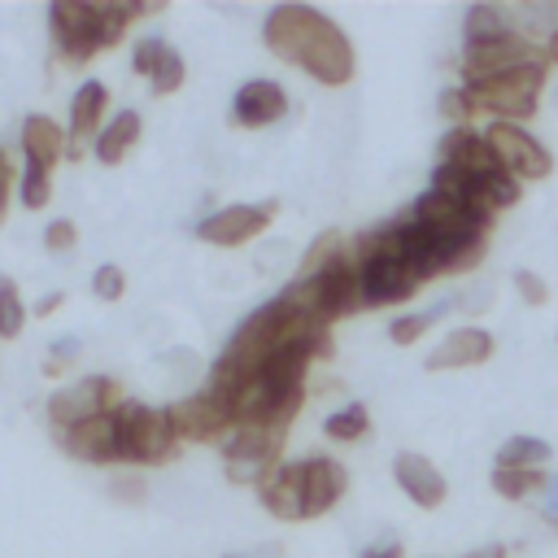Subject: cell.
I'll return each instance as SVG.
<instances>
[{
    "label": "cell",
    "instance_id": "1",
    "mask_svg": "<svg viewBox=\"0 0 558 558\" xmlns=\"http://www.w3.org/2000/svg\"><path fill=\"white\" fill-rule=\"evenodd\" d=\"M262 39L279 61L296 65L301 74H310L323 87H344L357 74V52H353L349 35L327 13L310 9V4L270 9L266 26H262Z\"/></svg>",
    "mask_w": 558,
    "mask_h": 558
},
{
    "label": "cell",
    "instance_id": "2",
    "mask_svg": "<svg viewBox=\"0 0 558 558\" xmlns=\"http://www.w3.org/2000/svg\"><path fill=\"white\" fill-rule=\"evenodd\" d=\"M410 222H418L445 253H449V275H466L484 262L488 253V231H493V218L475 214L471 205L445 196V192H423L410 209H405Z\"/></svg>",
    "mask_w": 558,
    "mask_h": 558
},
{
    "label": "cell",
    "instance_id": "3",
    "mask_svg": "<svg viewBox=\"0 0 558 558\" xmlns=\"http://www.w3.org/2000/svg\"><path fill=\"white\" fill-rule=\"evenodd\" d=\"M349 253L362 270V305H401L410 301L427 279L410 266V257L401 253V240L388 227H371L357 240H349Z\"/></svg>",
    "mask_w": 558,
    "mask_h": 558
},
{
    "label": "cell",
    "instance_id": "4",
    "mask_svg": "<svg viewBox=\"0 0 558 558\" xmlns=\"http://www.w3.org/2000/svg\"><path fill=\"white\" fill-rule=\"evenodd\" d=\"M279 296H288L292 305H301L305 314H314L323 327H336L340 318L366 310L362 305V270L353 262V253H336L314 279H292Z\"/></svg>",
    "mask_w": 558,
    "mask_h": 558
},
{
    "label": "cell",
    "instance_id": "5",
    "mask_svg": "<svg viewBox=\"0 0 558 558\" xmlns=\"http://www.w3.org/2000/svg\"><path fill=\"white\" fill-rule=\"evenodd\" d=\"M545 83H549V61L519 65V70H506V74H493V78H475V83H458V87H462V96L471 100L475 113H488L493 122L523 126L541 109Z\"/></svg>",
    "mask_w": 558,
    "mask_h": 558
},
{
    "label": "cell",
    "instance_id": "6",
    "mask_svg": "<svg viewBox=\"0 0 558 558\" xmlns=\"http://www.w3.org/2000/svg\"><path fill=\"white\" fill-rule=\"evenodd\" d=\"M118 453L131 466H166L179 458V436L170 427L166 405L122 401L118 405Z\"/></svg>",
    "mask_w": 558,
    "mask_h": 558
},
{
    "label": "cell",
    "instance_id": "7",
    "mask_svg": "<svg viewBox=\"0 0 558 558\" xmlns=\"http://www.w3.org/2000/svg\"><path fill=\"white\" fill-rule=\"evenodd\" d=\"M283 440H288V427L283 423H244L231 432V440L222 445V475L231 484H248L257 488L283 458Z\"/></svg>",
    "mask_w": 558,
    "mask_h": 558
},
{
    "label": "cell",
    "instance_id": "8",
    "mask_svg": "<svg viewBox=\"0 0 558 558\" xmlns=\"http://www.w3.org/2000/svg\"><path fill=\"white\" fill-rule=\"evenodd\" d=\"M126 397H122V384L113 375H83L74 384H61L52 397H48V423L52 432H70L74 423L92 418V414H109L118 410Z\"/></svg>",
    "mask_w": 558,
    "mask_h": 558
},
{
    "label": "cell",
    "instance_id": "9",
    "mask_svg": "<svg viewBox=\"0 0 558 558\" xmlns=\"http://www.w3.org/2000/svg\"><path fill=\"white\" fill-rule=\"evenodd\" d=\"M484 140H488L497 166H501L510 179H519V183H541V179L554 174V153H549L532 131H523V126H514V122H488V126H484Z\"/></svg>",
    "mask_w": 558,
    "mask_h": 558
},
{
    "label": "cell",
    "instance_id": "10",
    "mask_svg": "<svg viewBox=\"0 0 558 558\" xmlns=\"http://www.w3.org/2000/svg\"><path fill=\"white\" fill-rule=\"evenodd\" d=\"M96 17L100 9L96 4H83V0H52L48 4V31H52V48H57V61L65 65H87L100 48V31H96Z\"/></svg>",
    "mask_w": 558,
    "mask_h": 558
},
{
    "label": "cell",
    "instance_id": "11",
    "mask_svg": "<svg viewBox=\"0 0 558 558\" xmlns=\"http://www.w3.org/2000/svg\"><path fill=\"white\" fill-rule=\"evenodd\" d=\"M458 61H462V83H475V78H493V74L519 70V65L545 61V44L541 39H527L523 31H514V35H501V39L462 44V57Z\"/></svg>",
    "mask_w": 558,
    "mask_h": 558
},
{
    "label": "cell",
    "instance_id": "12",
    "mask_svg": "<svg viewBox=\"0 0 558 558\" xmlns=\"http://www.w3.org/2000/svg\"><path fill=\"white\" fill-rule=\"evenodd\" d=\"M279 214V201H257V205H222L214 214H205L196 222V240L214 244V248H240L248 240H257Z\"/></svg>",
    "mask_w": 558,
    "mask_h": 558
},
{
    "label": "cell",
    "instance_id": "13",
    "mask_svg": "<svg viewBox=\"0 0 558 558\" xmlns=\"http://www.w3.org/2000/svg\"><path fill=\"white\" fill-rule=\"evenodd\" d=\"M166 414H170V427H174V436H179V445L187 440V445H227L231 440V432H235V423H231V414L201 388V392H192V397H179V401H170L166 405Z\"/></svg>",
    "mask_w": 558,
    "mask_h": 558
},
{
    "label": "cell",
    "instance_id": "14",
    "mask_svg": "<svg viewBox=\"0 0 558 558\" xmlns=\"http://www.w3.org/2000/svg\"><path fill=\"white\" fill-rule=\"evenodd\" d=\"M57 440H61V449H65L70 458H78V462H92V466H113V462H122V453H118V410L92 414V418L74 423L70 432H61Z\"/></svg>",
    "mask_w": 558,
    "mask_h": 558
},
{
    "label": "cell",
    "instance_id": "15",
    "mask_svg": "<svg viewBox=\"0 0 558 558\" xmlns=\"http://www.w3.org/2000/svg\"><path fill=\"white\" fill-rule=\"evenodd\" d=\"M392 480L397 488L418 506V510H440L445 497H449V480L440 475V466L427 458V453H414V449H401L392 458Z\"/></svg>",
    "mask_w": 558,
    "mask_h": 558
},
{
    "label": "cell",
    "instance_id": "16",
    "mask_svg": "<svg viewBox=\"0 0 558 558\" xmlns=\"http://www.w3.org/2000/svg\"><path fill=\"white\" fill-rule=\"evenodd\" d=\"M344 493H349V471H344L340 458H331V453L301 458V501H305V519L327 514Z\"/></svg>",
    "mask_w": 558,
    "mask_h": 558
},
{
    "label": "cell",
    "instance_id": "17",
    "mask_svg": "<svg viewBox=\"0 0 558 558\" xmlns=\"http://www.w3.org/2000/svg\"><path fill=\"white\" fill-rule=\"evenodd\" d=\"M288 113V92L275 83V78H248L235 87L231 96V122L244 126V131H257V126H270Z\"/></svg>",
    "mask_w": 558,
    "mask_h": 558
},
{
    "label": "cell",
    "instance_id": "18",
    "mask_svg": "<svg viewBox=\"0 0 558 558\" xmlns=\"http://www.w3.org/2000/svg\"><path fill=\"white\" fill-rule=\"evenodd\" d=\"M105 109H109V87L100 78H83L70 96V126H65V140H70V153L65 157H83V148L100 135L105 126Z\"/></svg>",
    "mask_w": 558,
    "mask_h": 558
},
{
    "label": "cell",
    "instance_id": "19",
    "mask_svg": "<svg viewBox=\"0 0 558 558\" xmlns=\"http://www.w3.org/2000/svg\"><path fill=\"white\" fill-rule=\"evenodd\" d=\"M493 353H497L493 331H484V327H453V331L423 357V366H427L432 375H436V371H466V366H484Z\"/></svg>",
    "mask_w": 558,
    "mask_h": 558
},
{
    "label": "cell",
    "instance_id": "20",
    "mask_svg": "<svg viewBox=\"0 0 558 558\" xmlns=\"http://www.w3.org/2000/svg\"><path fill=\"white\" fill-rule=\"evenodd\" d=\"M17 148H22V161H31L39 170H57V161H65V153H70V140L57 118L26 113L17 126Z\"/></svg>",
    "mask_w": 558,
    "mask_h": 558
},
{
    "label": "cell",
    "instance_id": "21",
    "mask_svg": "<svg viewBox=\"0 0 558 558\" xmlns=\"http://www.w3.org/2000/svg\"><path fill=\"white\" fill-rule=\"evenodd\" d=\"M257 501L270 519L279 523H296L305 519V501H301V462H279L262 484H257Z\"/></svg>",
    "mask_w": 558,
    "mask_h": 558
},
{
    "label": "cell",
    "instance_id": "22",
    "mask_svg": "<svg viewBox=\"0 0 558 558\" xmlns=\"http://www.w3.org/2000/svg\"><path fill=\"white\" fill-rule=\"evenodd\" d=\"M440 166H453V170H466V174H497V157L484 140V131L475 126H449L445 140H440Z\"/></svg>",
    "mask_w": 558,
    "mask_h": 558
},
{
    "label": "cell",
    "instance_id": "23",
    "mask_svg": "<svg viewBox=\"0 0 558 558\" xmlns=\"http://www.w3.org/2000/svg\"><path fill=\"white\" fill-rule=\"evenodd\" d=\"M140 135H144V118H140L135 109H118V113L100 126V135L92 140V157H96L100 166H122V157L140 144Z\"/></svg>",
    "mask_w": 558,
    "mask_h": 558
},
{
    "label": "cell",
    "instance_id": "24",
    "mask_svg": "<svg viewBox=\"0 0 558 558\" xmlns=\"http://www.w3.org/2000/svg\"><path fill=\"white\" fill-rule=\"evenodd\" d=\"M549 458H554V445L549 440H541V436H510L493 453V466H506V471H545Z\"/></svg>",
    "mask_w": 558,
    "mask_h": 558
},
{
    "label": "cell",
    "instance_id": "25",
    "mask_svg": "<svg viewBox=\"0 0 558 558\" xmlns=\"http://www.w3.org/2000/svg\"><path fill=\"white\" fill-rule=\"evenodd\" d=\"M514 13L501 9V4H471L466 17H462V44H480V39H501V35H514Z\"/></svg>",
    "mask_w": 558,
    "mask_h": 558
},
{
    "label": "cell",
    "instance_id": "26",
    "mask_svg": "<svg viewBox=\"0 0 558 558\" xmlns=\"http://www.w3.org/2000/svg\"><path fill=\"white\" fill-rule=\"evenodd\" d=\"M493 493L501 501H527L536 493L549 488V471H506V466H493Z\"/></svg>",
    "mask_w": 558,
    "mask_h": 558
},
{
    "label": "cell",
    "instance_id": "27",
    "mask_svg": "<svg viewBox=\"0 0 558 558\" xmlns=\"http://www.w3.org/2000/svg\"><path fill=\"white\" fill-rule=\"evenodd\" d=\"M366 427H371V410H366L362 401H349V405H340V410H331V414L323 418V436L336 440V445H353V440H362Z\"/></svg>",
    "mask_w": 558,
    "mask_h": 558
},
{
    "label": "cell",
    "instance_id": "28",
    "mask_svg": "<svg viewBox=\"0 0 558 558\" xmlns=\"http://www.w3.org/2000/svg\"><path fill=\"white\" fill-rule=\"evenodd\" d=\"M349 248V240H344V231H336V227H327L323 235H314V244L301 253V262H296V275L292 279H314L336 253H344Z\"/></svg>",
    "mask_w": 558,
    "mask_h": 558
},
{
    "label": "cell",
    "instance_id": "29",
    "mask_svg": "<svg viewBox=\"0 0 558 558\" xmlns=\"http://www.w3.org/2000/svg\"><path fill=\"white\" fill-rule=\"evenodd\" d=\"M26 323H31V305L22 301L17 283L0 275V340H17L26 331Z\"/></svg>",
    "mask_w": 558,
    "mask_h": 558
},
{
    "label": "cell",
    "instance_id": "30",
    "mask_svg": "<svg viewBox=\"0 0 558 558\" xmlns=\"http://www.w3.org/2000/svg\"><path fill=\"white\" fill-rule=\"evenodd\" d=\"M17 201L22 209H44L52 201V170H39L31 161H22V174H17Z\"/></svg>",
    "mask_w": 558,
    "mask_h": 558
},
{
    "label": "cell",
    "instance_id": "31",
    "mask_svg": "<svg viewBox=\"0 0 558 558\" xmlns=\"http://www.w3.org/2000/svg\"><path fill=\"white\" fill-rule=\"evenodd\" d=\"M440 314H445V305H432V310H423V314H397V318L388 323V340L401 344V349H410V344L423 340V331H427Z\"/></svg>",
    "mask_w": 558,
    "mask_h": 558
},
{
    "label": "cell",
    "instance_id": "32",
    "mask_svg": "<svg viewBox=\"0 0 558 558\" xmlns=\"http://www.w3.org/2000/svg\"><path fill=\"white\" fill-rule=\"evenodd\" d=\"M166 52H170V44H166L161 35H144V39H135V48H131V70H135L140 78H153L157 65L166 61Z\"/></svg>",
    "mask_w": 558,
    "mask_h": 558
},
{
    "label": "cell",
    "instance_id": "33",
    "mask_svg": "<svg viewBox=\"0 0 558 558\" xmlns=\"http://www.w3.org/2000/svg\"><path fill=\"white\" fill-rule=\"evenodd\" d=\"M183 78H187V61H183V52H166V61L157 65V74L148 78V87H153V96H170V92H179L183 87Z\"/></svg>",
    "mask_w": 558,
    "mask_h": 558
},
{
    "label": "cell",
    "instance_id": "34",
    "mask_svg": "<svg viewBox=\"0 0 558 558\" xmlns=\"http://www.w3.org/2000/svg\"><path fill=\"white\" fill-rule=\"evenodd\" d=\"M122 292H126V275H122V266L100 262V266L92 270V296H96V301H122Z\"/></svg>",
    "mask_w": 558,
    "mask_h": 558
},
{
    "label": "cell",
    "instance_id": "35",
    "mask_svg": "<svg viewBox=\"0 0 558 558\" xmlns=\"http://www.w3.org/2000/svg\"><path fill=\"white\" fill-rule=\"evenodd\" d=\"M78 362V340L74 336H61L57 344H48V357H44V375L48 379H61L70 366Z\"/></svg>",
    "mask_w": 558,
    "mask_h": 558
},
{
    "label": "cell",
    "instance_id": "36",
    "mask_svg": "<svg viewBox=\"0 0 558 558\" xmlns=\"http://www.w3.org/2000/svg\"><path fill=\"white\" fill-rule=\"evenodd\" d=\"M514 292H519L523 305H532V310L549 305V283H545L536 270H514Z\"/></svg>",
    "mask_w": 558,
    "mask_h": 558
},
{
    "label": "cell",
    "instance_id": "37",
    "mask_svg": "<svg viewBox=\"0 0 558 558\" xmlns=\"http://www.w3.org/2000/svg\"><path fill=\"white\" fill-rule=\"evenodd\" d=\"M78 244V227L70 222V218H52L48 227H44V248L48 253H70Z\"/></svg>",
    "mask_w": 558,
    "mask_h": 558
},
{
    "label": "cell",
    "instance_id": "38",
    "mask_svg": "<svg viewBox=\"0 0 558 558\" xmlns=\"http://www.w3.org/2000/svg\"><path fill=\"white\" fill-rule=\"evenodd\" d=\"M440 113L453 118V126H471V118H475V109H471V100L462 96V87L440 92Z\"/></svg>",
    "mask_w": 558,
    "mask_h": 558
},
{
    "label": "cell",
    "instance_id": "39",
    "mask_svg": "<svg viewBox=\"0 0 558 558\" xmlns=\"http://www.w3.org/2000/svg\"><path fill=\"white\" fill-rule=\"evenodd\" d=\"M357 558H405V545H401L397 536H379V541H371Z\"/></svg>",
    "mask_w": 558,
    "mask_h": 558
},
{
    "label": "cell",
    "instance_id": "40",
    "mask_svg": "<svg viewBox=\"0 0 558 558\" xmlns=\"http://www.w3.org/2000/svg\"><path fill=\"white\" fill-rule=\"evenodd\" d=\"M13 183H17L13 161H9V153H0V222H4V209H9V196H13Z\"/></svg>",
    "mask_w": 558,
    "mask_h": 558
},
{
    "label": "cell",
    "instance_id": "41",
    "mask_svg": "<svg viewBox=\"0 0 558 558\" xmlns=\"http://www.w3.org/2000/svg\"><path fill=\"white\" fill-rule=\"evenodd\" d=\"M65 305V292H44L39 301H35V310H31V318H48L52 310H61Z\"/></svg>",
    "mask_w": 558,
    "mask_h": 558
},
{
    "label": "cell",
    "instance_id": "42",
    "mask_svg": "<svg viewBox=\"0 0 558 558\" xmlns=\"http://www.w3.org/2000/svg\"><path fill=\"white\" fill-rule=\"evenodd\" d=\"M541 514H545L549 523H558V480H549V488H545V501H541Z\"/></svg>",
    "mask_w": 558,
    "mask_h": 558
},
{
    "label": "cell",
    "instance_id": "43",
    "mask_svg": "<svg viewBox=\"0 0 558 558\" xmlns=\"http://www.w3.org/2000/svg\"><path fill=\"white\" fill-rule=\"evenodd\" d=\"M113 493H118V497H126V501H140V497H144V480H118V484H113Z\"/></svg>",
    "mask_w": 558,
    "mask_h": 558
},
{
    "label": "cell",
    "instance_id": "44",
    "mask_svg": "<svg viewBox=\"0 0 558 558\" xmlns=\"http://www.w3.org/2000/svg\"><path fill=\"white\" fill-rule=\"evenodd\" d=\"M462 558H506V545L493 541V545H480V549H471V554H462Z\"/></svg>",
    "mask_w": 558,
    "mask_h": 558
},
{
    "label": "cell",
    "instance_id": "45",
    "mask_svg": "<svg viewBox=\"0 0 558 558\" xmlns=\"http://www.w3.org/2000/svg\"><path fill=\"white\" fill-rule=\"evenodd\" d=\"M545 61H549V65H558V31L545 39Z\"/></svg>",
    "mask_w": 558,
    "mask_h": 558
},
{
    "label": "cell",
    "instance_id": "46",
    "mask_svg": "<svg viewBox=\"0 0 558 558\" xmlns=\"http://www.w3.org/2000/svg\"><path fill=\"white\" fill-rule=\"evenodd\" d=\"M227 558H253V554H227Z\"/></svg>",
    "mask_w": 558,
    "mask_h": 558
},
{
    "label": "cell",
    "instance_id": "47",
    "mask_svg": "<svg viewBox=\"0 0 558 558\" xmlns=\"http://www.w3.org/2000/svg\"><path fill=\"white\" fill-rule=\"evenodd\" d=\"M554 532H558V523H554Z\"/></svg>",
    "mask_w": 558,
    "mask_h": 558
}]
</instances>
